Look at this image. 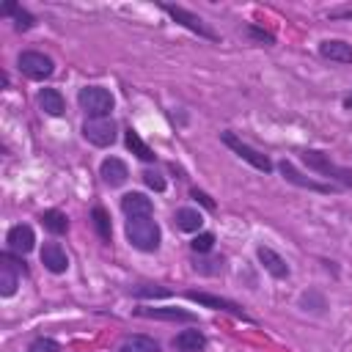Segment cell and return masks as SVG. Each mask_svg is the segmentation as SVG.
<instances>
[{
  "label": "cell",
  "mask_w": 352,
  "mask_h": 352,
  "mask_svg": "<svg viewBox=\"0 0 352 352\" xmlns=\"http://www.w3.org/2000/svg\"><path fill=\"white\" fill-rule=\"evenodd\" d=\"M36 102H38V110H41L44 116H50V118H58V116H63V110H66L63 94H60L58 88H41L38 96H36Z\"/></svg>",
  "instance_id": "cell-19"
},
{
  "label": "cell",
  "mask_w": 352,
  "mask_h": 352,
  "mask_svg": "<svg viewBox=\"0 0 352 352\" xmlns=\"http://www.w3.org/2000/svg\"><path fill=\"white\" fill-rule=\"evenodd\" d=\"M118 206H121V212L126 217H148V214H154V201L146 192H140V190L124 192L121 201H118Z\"/></svg>",
  "instance_id": "cell-14"
},
{
  "label": "cell",
  "mask_w": 352,
  "mask_h": 352,
  "mask_svg": "<svg viewBox=\"0 0 352 352\" xmlns=\"http://www.w3.org/2000/svg\"><path fill=\"white\" fill-rule=\"evenodd\" d=\"M38 258H41L44 270L52 275H63L69 270V253L63 250L60 242H44V248L38 250Z\"/></svg>",
  "instance_id": "cell-13"
},
{
  "label": "cell",
  "mask_w": 352,
  "mask_h": 352,
  "mask_svg": "<svg viewBox=\"0 0 352 352\" xmlns=\"http://www.w3.org/2000/svg\"><path fill=\"white\" fill-rule=\"evenodd\" d=\"M275 168H278V170H280V176H283L289 184H294V187H302V190H311V192H319V195H330V192H338V190H341L338 184L316 182V179H311V176H305V173H300V170L294 168V162H289V160H280Z\"/></svg>",
  "instance_id": "cell-9"
},
{
  "label": "cell",
  "mask_w": 352,
  "mask_h": 352,
  "mask_svg": "<svg viewBox=\"0 0 352 352\" xmlns=\"http://www.w3.org/2000/svg\"><path fill=\"white\" fill-rule=\"evenodd\" d=\"M220 143H223L226 148H231L239 160H245L250 168H256V170H261V173H272V170H275V162H272L267 154H261L258 148H253L250 143H245L236 132L223 129V132H220Z\"/></svg>",
  "instance_id": "cell-5"
},
{
  "label": "cell",
  "mask_w": 352,
  "mask_h": 352,
  "mask_svg": "<svg viewBox=\"0 0 352 352\" xmlns=\"http://www.w3.org/2000/svg\"><path fill=\"white\" fill-rule=\"evenodd\" d=\"M19 275H22V272H19L8 258L0 256V297H3V300H8V297L16 294V289H19Z\"/></svg>",
  "instance_id": "cell-22"
},
{
  "label": "cell",
  "mask_w": 352,
  "mask_h": 352,
  "mask_svg": "<svg viewBox=\"0 0 352 352\" xmlns=\"http://www.w3.org/2000/svg\"><path fill=\"white\" fill-rule=\"evenodd\" d=\"M124 143H126V148L140 160V162H157V154H154V148L129 126L126 132H124Z\"/></svg>",
  "instance_id": "cell-24"
},
{
  "label": "cell",
  "mask_w": 352,
  "mask_h": 352,
  "mask_svg": "<svg viewBox=\"0 0 352 352\" xmlns=\"http://www.w3.org/2000/svg\"><path fill=\"white\" fill-rule=\"evenodd\" d=\"M297 308L305 311V314H314V316H324V311H327V297H324V292H319V289H308V292H302V294L297 297Z\"/></svg>",
  "instance_id": "cell-23"
},
{
  "label": "cell",
  "mask_w": 352,
  "mask_h": 352,
  "mask_svg": "<svg viewBox=\"0 0 352 352\" xmlns=\"http://www.w3.org/2000/svg\"><path fill=\"white\" fill-rule=\"evenodd\" d=\"M184 297H187L190 302H198L201 308L226 311V314H231V316H236V319H242V322H253V316H250L239 302H234V300H228V297H220V294H212V292H204V289H187Z\"/></svg>",
  "instance_id": "cell-7"
},
{
  "label": "cell",
  "mask_w": 352,
  "mask_h": 352,
  "mask_svg": "<svg viewBox=\"0 0 352 352\" xmlns=\"http://www.w3.org/2000/svg\"><path fill=\"white\" fill-rule=\"evenodd\" d=\"M341 104H344V110H352V91H349V94L341 99Z\"/></svg>",
  "instance_id": "cell-34"
},
{
  "label": "cell",
  "mask_w": 352,
  "mask_h": 352,
  "mask_svg": "<svg viewBox=\"0 0 352 352\" xmlns=\"http://www.w3.org/2000/svg\"><path fill=\"white\" fill-rule=\"evenodd\" d=\"M327 19H352V8H336L327 14Z\"/></svg>",
  "instance_id": "cell-33"
},
{
  "label": "cell",
  "mask_w": 352,
  "mask_h": 352,
  "mask_svg": "<svg viewBox=\"0 0 352 352\" xmlns=\"http://www.w3.org/2000/svg\"><path fill=\"white\" fill-rule=\"evenodd\" d=\"M135 316L157 319V322H187V324L198 322V316L192 311L176 308V305H140V308H135Z\"/></svg>",
  "instance_id": "cell-10"
},
{
  "label": "cell",
  "mask_w": 352,
  "mask_h": 352,
  "mask_svg": "<svg viewBox=\"0 0 352 352\" xmlns=\"http://www.w3.org/2000/svg\"><path fill=\"white\" fill-rule=\"evenodd\" d=\"M132 297H138V300H165V297H170V292L162 289V286H135Z\"/></svg>",
  "instance_id": "cell-30"
},
{
  "label": "cell",
  "mask_w": 352,
  "mask_h": 352,
  "mask_svg": "<svg viewBox=\"0 0 352 352\" xmlns=\"http://www.w3.org/2000/svg\"><path fill=\"white\" fill-rule=\"evenodd\" d=\"M190 250L195 256H206L214 250V234L212 231H198L192 239H190Z\"/></svg>",
  "instance_id": "cell-27"
},
{
  "label": "cell",
  "mask_w": 352,
  "mask_h": 352,
  "mask_svg": "<svg viewBox=\"0 0 352 352\" xmlns=\"http://www.w3.org/2000/svg\"><path fill=\"white\" fill-rule=\"evenodd\" d=\"M116 352H160V341L146 333H129L121 338Z\"/></svg>",
  "instance_id": "cell-21"
},
{
  "label": "cell",
  "mask_w": 352,
  "mask_h": 352,
  "mask_svg": "<svg viewBox=\"0 0 352 352\" xmlns=\"http://www.w3.org/2000/svg\"><path fill=\"white\" fill-rule=\"evenodd\" d=\"M99 176H102V182L107 187H121L129 179V168H126V162L121 157H104L99 162Z\"/></svg>",
  "instance_id": "cell-15"
},
{
  "label": "cell",
  "mask_w": 352,
  "mask_h": 352,
  "mask_svg": "<svg viewBox=\"0 0 352 352\" xmlns=\"http://www.w3.org/2000/svg\"><path fill=\"white\" fill-rule=\"evenodd\" d=\"M190 198H192V201H198L206 212H214V209H217V204L212 201V195H209V192H204V190H198V187H190Z\"/></svg>",
  "instance_id": "cell-32"
},
{
  "label": "cell",
  "mask_w": 352,
  "mask_h": 352,
  "mask_svg": "<svg viewBox=\"0 0 352 352\" xmlns=\"http://www.w3.org/2000/svg\"><path fill=\"white\" fill-rule=\"evenodd\" d=\"M316 52H319V58H324V60L352 66V44H346L344 38H324V41H319Z\"/></svg>",
  "instance_id": "cell-16"
},
{
  "label": "cell",
  "mask_w": 352,
  "mask_h": 352,
  "mask_svg": "<svg viewBox=\"0 0 352 352\" xmlns=\"http://www.w3.org/2000/svg\"><path fill=\"white\" fill-rule=\"evenodd\" d=\"M160 11H165L176 25H182V28H184V30H190V33H195L198 38H206V41H212V44H217V41H220V33H217L209 22H204L195 11H190V8H184V6L160 3Z\"/></svg>",
  "instance_id": "cell-4"
},
{
  "label": "cell",
  "mask_w": 352,
  "mask_h": 352,
  "mask_svg": "<svg viewBox=\"0 0 352 352\" xmlns=\"http://www.w3.org/2000/svg\"><path fill=\"white\" fill-rule=\"evenodd\" d=\"M25 352H63V346H60L55 338H50V336H36V338L25 346Z\"/></svg>",
  "instance_id": "cell-29"
},
{
  "label": "cell",
  "mask_w": 352,
  "mask_h": 352,
  "mask_svg": "<svg viewBox=\"0 0 352 352\" xmlns=\"http://www.w3.org/2000/svg\"><path fill=\"white\" fill-rule=\"evenodd\" d=\"M77 104L85 113V118H110L116 96L104 85H82L77 91Z\"/></svg>",
  "instance_id": "cell-3"
},
{
  "label": "cell",
  "mask_w": 352,
  "mask_h": 352,
  "mask_svg": "<svg viewBox=\"0 0 352 352\" xmlns=\"http://www.w3.org/2000/svg\"><path fill=\"white\" fill-rule=\"evenodd\" d=\"M0 14L14 19V30H16V33H28V30L36 28V16H33L28 8H22L19 3H14V0L3 3V6H0Z\"/></svg>",
  "instance_id": "cell-18"
},
{
  "label": "cell",
  "mask_w": 352,
  "mask_h": 352,
  "mask_svg": "<svg viewBox=\"0 0 352 352\" xmlns=\"http://www.w3.org/2000/svg\"><path fill=\"white\" fill-rule=\"evenodd\" d=\"M140 179L146 182V187H151L154 192H165V187H168V182L162 179V173L160 170H154V168H146L143 173H140Z\"/></svg>",
  "instance_id": "cell-31"
},
{
  "label": "cell",
  "mask_w": 352,
  "mask_h": 352,
  "mask_svg": "<svg viewBox=\"0 0 352 352\" xmlns=\"http://www.w3.org/2000/svg\"><path fill=\"white\" fill-rule=\"evenodd\" d=\"M124 236H126L129 248H135L140 253H157L160 245H162V228L154 220V214H148V217H126Z\"/></svg>",
  "instance_id": "cell-1"
},
{
  "label": "cell",
  "mask_w": 352,
  "mask_h": 352,
  "mask_svg": "<svg viewBox=\"0 0 352 352\" xmlns=\"http://www.w3.org/2000/svg\"><path fill=\"white\" fill-rule=\"evenodd\" d=\"M91 228L96 231V236L104 242V245H110L113 242V226H110V212L102 206V204H96L94 209H91Z\"/></svg>",
  "instance_id": "cell-25"
},
{
  "label": "cell",
  "mask_w": 352,
  "mask_h": 352,
  "mask_svg": "<svg viewBox=\"0 0 352 352\" xmlns=\"http://www.w3.org/2000/svg\"><path fill=\"white\" fill-rule=\"evenodd\" d=\"M170 346H173V352H204L206 349V336L198 327H187V330H179L170 338Z\"/></svg>",
  "instance_id": "cell-17"
},
{
  "label": "cell",
  "mask_w": 352,
  "mask_h": 352,
  "mask_svg": "<svg viewBox=\"0 0 352 352\" xmlns=\"http://www.w3.org/2000/svg\"><path fill=\"white\" fill-rule=\"evenodd\" d=\"M245 36H248L253 44H261V47H272V44H275V36H272L270 30L258 28L256 22H248V25H245Z\"/></svg>",
  "instance_id": "cell-28"
},
{
  "label": "cell",
  "mask_w": 352,
  "mask_h": 352,
  "mask_svg": "<svg viewBox=\"0 0 352 352\" xmlns=\"http://www.w3.org/2000/svg\"><path fill=\"white\" fill-rule=\"evenodd\" d=\"M38 220H41V226H44L52 236H63V234L69 231V217H66V212H60V209H44V212L38 214Z\"/></svg>",
  "instance_id": "cell-26"
},
{
  "label": "cell",
  "mask_w": 352,
  "mask_h": 352,
  "mask_svg": "<svg viewBox=\"0 0 352 352\" xmlns=\"http://www.w3.org/2000/svg\"><path fill=\"white\" fill-rule=\"evenodd\" d=\"M204 226V214L192 206H179L173 212V228L176 231H184V234H198Z\"/></svg>",
  "instance_id": "cell-20"
},
{
  "label": "cell",
  "mask_w": 352,
  "mask_h": 352,
  "mask_svg": "<svg viewBox=\"0 0 352 352\" xmlns=\"http://www.w3.org/2000/svg\"><path fill=\"white\" fill-rule=\"evenodd\" d=\"M80 132H82V138H85L91 146H96V148H107V146H113L116 138H118V126H116L113 118H85Z\"/></svg>",
  "instance_id": "cell-8"
},
{
  "label": "cell",
  "mask_w": 352,
  "mask_h": 352,
  "mask_svg": "<svg viewBox=\"0 0 352 352\" xmlns=\"http://www.w3.org/2000/svg\"><path fill=\"white\" fill-rule=\"evenodd\" d=\"M36 248V231L30 223H16L8 228L6 234V250L16 253V256H28Z\"/></svg>",
  "instance_id": "cell-11"
},
{
  "label": "cell",
  "mask_w": 352,
  "mask_h": 352,
  "mask_svg": "<svg viewBox=\"0 0 352 352\" xmlns=\"http://www.w3.org/2000/svg\"><path fill=\"white\" fill-rule=\"evenodd\" d=\"M300 160H302V165H305L308 170H314L316 176L330 179V184L336 182L338 187L352 190V170L344 168V165H336V162L330 160V154H324V151H319V148H302V151H300Z\"/></svg>",
  "instance_id": "cell-2"
},
{
  "label": "cell",
  "mask_w": 352,
  "mask_h": 352,
  "mask_svg": "<svg viewBox=\"0 0 352 352\" xmlns=\"http://www.w3.org/2000/svg\"><path fill=\"white\" fill-rule=\"evenodd\" d=\"M16 69H19L28 80L41 82V80H50V77L55 74V60H52L47 52H41V50H22V52L16 55Z\"/></svg>",
  "instance_id": "cell-6"
},
{
  "label": "cell",
  "mask_w": 352,
  "mask_h": 352,
  "mask_svg": "<svg viewBox=\"0 0 352 352\" xmlns=\"http://www.w3.org/2000/svg\"><path fill=\"white\" fill-rule=\"evenodd\" d=\"M256 258H258V264L264 267V272L272 275L275 280H286V278L292 275L289 261H286L278 250H272V248H267V245H258V248H256Z\"/></svg>",
  "instance_id": "cell-12"
}]
</instances>
